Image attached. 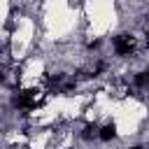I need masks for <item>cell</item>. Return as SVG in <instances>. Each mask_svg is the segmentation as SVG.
I'll use <instances>...</instances> for the list:
<instances>
[{"label":"cell","instance_id":"3","mask_svg":"<svg viewBox=\"0 0 149 149\" xmlns=\"http://www.w3.org/2000/svg\"><path fill=\"white\" fill-rule=\"evenodd\" d=\"M135 84L137 86H149V74L147 72H137L135 74Z\"/></svg>","mask_w":149,"mask_h":149},{"label":"cell","instance_id":"2","mask_svg":"<svg viewBox=\"0 0 149 149\" xmlns=\"http://www.w3.org/2000/svg\"><path fill=\"white\" fill-rule=\"evenodd\" d=\"M114 135H116V128H114L112 123H107V126H102V128H100V133H98V137H100L102 142H109V140H112Z\"/></svg>","mask_w":149,"mask_h":149},{"label":"cell","instance_id":"4","mask_svg":"<svg viewBox=\"0 0 149 149\" xmlns=\"http://www.w3.org/2000/svg\"><path fill=\"white\" fill-rule=\"evenodd\" d=\"M2 81H5V74H2V72H0V84H2Z\"/></svg>","mask_w":149,"mask_h":149},{"label":"cell","instance_id":"5","mask_svg":"<svg viewBox=\"0 0 149 149\" xmlns=\"http://www.w3.org/2000/svg\"><path fill=\"white\" fill-rule=\"evenodd\" d=\"M130 149H144V147H130Z\"/></svg>","mask_w":149,"mask_h":149},{"label":"cell","instance_id":"1","mask_svg":"<svg viewBox=\"0 0 149 149\" xmlns=\"http://www.w3.org/2000/svg\"><path fill=\"white\" fill-rule=\"evenodd\" d=\"M112 44H114L116 56H130V54H133V40H130L128 35H116V37L112 40Z\"/></svg>","mask_w":149,"mask_h":149}]
</instances>
